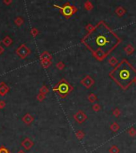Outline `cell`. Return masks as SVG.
<instances>
[{
    "mask_svg": "<svg viewBox=\"0 0 136 153\" xmlns=\"http://www.w3.org/2000/svg\"><path fill=\"white\" fill-rule=\"evenodd\" d=\"M108 63H109L110 64H111V66H112V67H116L117 65L118 64V62L117 59L114 57V56H112V57H111V58L109 59Z\"/></svg>",
    "mask_w": 136,
    "mask_h": 153,
    "instance_id": "cell-13",
    "label": "cell"
},
{
    "mask_svg": "<svg viewBox=\"0 0 136 153\" xmlns=\"http://www.w3.org/2000/svg\"><path fill=\"white\" fill-rule=\"evenodd\" d=\"M124 51L127 55H131L134 52V47L131 44H128L126 47H124Z\"/></svg>",
    "mask_w": 136,
    "mask_h": 153,
    "instance_id": "cell-9",
    "label": "cell"
},
{
    "mask_svg": "<svg viewBox=\"0 0 136 153\" xmlns=\"http://www.w3.org/2000/svg\"><path fill=\"white\" fill-rule=\"evenodd\" d=\"M76 137L77 139H78L79 140H82V139L85 137V133L82 132V131H78L76 132Z\"/></svg>",
    "mask_w": 136,
    "mask_h": 153,
    "instance_id": "cell-18",
    "label": "cell"
},
{
    "mask_svg": "<svg viewBox=\"0 0 136 153\" xmlns=\"http://www.w3.org/2000/svg\"><path fill=\"white\" fill-rule=\"evenodd\" d=\"M113 116H115V117H119V116L121 115V111L119 110L118 108H115V109H114V111H113Z\"/></svg>",
    "mask_w": 136,
    "mask_h": 153,
    "instance_id": "cell-24",
    "label": "cell"
},
{
    "mask_svg": "<svg viewBox=\"0 0 136 153\" xmlns=\"http://www.w3.org/2000/svg\"><path fill=\"white\" fill-rule=\"evenodd\" d=\"M40 92H41L42 94L46 95L47 93L49 92V90H48V88H47V87L46 86H43V87H42V88L40 89Z\"/></svg>",
    "mask_w": 136,
    "mask_h": 153,
    "instance_id": "cell-25",
    "label": "cell"
},
{
    "mask_svg": "<svg viewBox=\"0 0 136 153\" xmlns=\"http://www.w3.org/2000/svg\"><path fill=\"white\" fill-rule=\"evenodd\" d=\"M45 98V95L44 94H39L38 95V100H40V101H41V100H42L43 99H44Z\"/></svg>",
    "mask_w": 136,
    "mask_h": 153,
    "instance_id": "cell-28",
    "label": "cell"
},
{
    "mask_svg": "<svg viewBox=\"0 0 136 153\" xmlns=\"http://www.w3.org/2000/svg\"><path fill=\"white\" fill-rule=\"evenodd\" d=\"M56 67L58 68L59 70H60V71H62V70H63L64 67H65V64L63 63V62H62V61H60V62L57 63V64H56Z\"/></svg>",
    "mask_w": 136,
    "mask_h": 153,
    "instance_id": "cell-21",
    "label": "cell"
},
{
    "mask_svg": "<svg viewBox=\"0 0 136 153\" xmlns=\"http://www.w3.org/2000/svg\"><path fill=\"white\" fill-rule=\"evenodd\" d=\"M38 34V30L36 28H33L31 30V34L33 36H36Z\"/></svg>",
    "mask_w": 136,
    "mask_h": 153,
    "instance_id": "cell-27",
    "label": "cell"
},
{
    "mask_svg": "<svg viewBox=\"0 0 136 153\" xmlns=\"http://www.w3.org/2000/svg\"><path fill=\"white\" fill-rule=\"evenodd\" d=\"M74 87L65 80L62 79L53 88V91L58 94L61 98L64 99L73 91Z\"/></svg>",
    "mask_w": 136,
    "mask_h": 153,
    "instance_id": "cell-3",
    "label": "cell"
},
{
    "mask_svg": "<svg viewBox=\"0 0 136 153\" xmlns=\"http://www.w3.org/2000/svg\"><path fill=\"white\" fill-rule=\"evenodd\" d=\"M80 84L84 86L86 88H90V87L94 85L95 84V80L92 79L90 75H86V77H84L82 80L80 81Z\"/></svg>",
    "mask_w": 136,
    "mask_h": 153,
    "instance_id": "cell-6",
    "label": "cell"
},
{
    "mask_svg": "<svg viewBox=\"0 0 136 153\" xmlns=\"http://www.w3.org/2000/svg\"><path fill=\"white\" fill-rule=\"evenodd\" d=\"M109 76L123 90H126L136 79V69L126 59H122L112 71Z\"/></svg>",
    "mask_w": 136,
    "mask_h": 153,
    "instance_id": "cell-2",
    "label": "cell"
},
{
    "mask_svg": "<svg viewBox=\"0 0 136 153\" xmlns=\"http://www.w3.org/2000/svg\"><path fill=\"white\" fill-rule=\"evenodd\" d=\"M40 59H41V60H51L52 56L48 53L47 51H45L41 55Z\"/></svg>",
    "mask_w": 136,
    "mask_h": 153,
    "instance_id": "cell-12",
    "label": "cell"
},
{
    "mask_svg": "<svg viewBox=\"0 0 136 153\" xmlns=\"http://www.w3.org/2000/svg\"><path fill=\"white\" fill-rule=\"evenodd\" d=\"M42 65L44 68H47L51 66V60H42Z\"/></svg>",
    "mask_w": 136,
    "mask_h": 153,
    "instance_id": "cell-19",
    "label": "cell"
},
{
    "mask_svg": "<svg viewBox=\"0 0 136 153\" xmlns=\"http://www.w3.org/2000/svg\"><path fill=\"white\" fill-rule=\"evenodd\" d=\"M33 120H34V118L30 115H29V114L26 115L24 116V118H23V121L25 122L26 124H30Z\"/></svg>",
    "mask_w": 136,
    "mask_h": 153,
    "instance_id": "cell-15",
    "label": "cell"
},
{
    "mask_svg": "<svg viewBox=\"0 0 136 153\" xmlns=\"http://www.w3.org/2000/svg\"><path fill=\"white\" fill-rule=\"evenodd\" d=\"M11 2H12V0H4V3H5L7 5H9Z\"/></svg>",
    "mask_w": 136,
    "mask_h": 153,
    "instance_id": "cell-30",
    "label": "cell"
},
{
    "mask_svg": "<svg viewBox=\"0 0 136 153\" xmlns=\"http://www.w3.org/2000/svg\"><path fill=\"white\" fill-rule=\"evenodd\" d=\"M134 84H136V79H135V80H134Z\"/></svg>",
    "mask_w": 136,
    "mask_h": 153,
    "instance_id": "cell-32",
    "label": "cell"
},
{
    "mask_svg": "<svg viewBox=\"0 0 136 153\" xmlns=\"http://www.w3.org/2000/svg\"><path fill=\"white\" fill-rule=\"evenodd\" d=\"M128 134L131 137H134L136 135V129L134 128H130L129 130H128Z\"/></svg>",
    "mask_w": 136,
    "mask_h": 153,
    "instance_id": "cell-20",
    "label": "cell"
},
{
    "mask_svg": "<svg viewBox=\"0 0 136 153\" xmlns=\"http://www.w3.org/2000/svg\"><path fill=\"white\" fill-rule=\"evenodd\" d=\"M54 7L59 9L61 13H62V15L67 19L71 18L74 14H75V13L78 11V8L75 6L71 5V3H70L69 2L66 3L62 7H60L59 5H56V4H55Z\"/></svg>",
    "mask_w": 136,
    "mask_h": 153,
    "instance_id": "cell-4",
    "label": "cell"
},
{
    "mask_svg": "<svg viewBox=\"0 0 136 153\" xmlns=\"http://www.w3.org/2000/svg\"><path fill=\"white\" fill-rule=\"evenodd\" d=\"M110 128H111V130L112 131V132H118V131L120 129V127H119V125H118L116 123V122H114V123L111 126H110Z\"/></svg>",
    "mask_w": 136,
    "mask_h": 153,
    "instance_id": "cell-14",
    "label": "cell"
},
{
    "mask_svg": "<svg viewBox=\"0 0 136 153\" xmlns=\"http://www.w3.org/2000/svg\"><path fill=\"white\" fill-rule=\"evenodd\" d=\"M120 150L116 145H112L109 149V152L110 153H119Z\"/></svg>",
    "mask_w": 136,
    "mask_h": 153,
    "instance_id": "cell-17",
    "label": "cell"
},
{
    "mask_svg": "<svg viewBox=\"0 0 136 153\" xmlns=\"http://www.w3.org/2000/svg\"><path fill=\"white\" fill-rule=\"evenodd\" d=\"M95 27V26H93L92 24H87V25L86 26L85 29L87 30V32L90 33V32H91V31H92V30H94Z\"/></svg>",
    "mask_w": 136,
    "mask_h": 153,
    "instance_id": "cell-23",
    "label": "cell"
},
{
    "mask_svg": "<svg viewBox=\"0 0 136 153\" xmlns=\"http://www.w3.org/2000/svg\"><path fill=\"white\" fill-rule=\"evenodd\" d=\"M22 145H23V147L25 148L26 150H29L33 147L34 143L30 140V139H25L23 140V142L22 143Z\"/></svg>",
    "mask_w": 136,
    "mask_h": 153,
    "instance_id": "cell-7",
    "label": "cell"
},
{
    "mask_svg": "<svg viewBox=\"0 0 136 153\" xmlns=\"http://www.w3.org/2000/svg\"><path fill=\"white\" fill-rule=\"evenodd\" d=\"M94 55V57L97 59V60H99V61H103L105 58L107 57V55H105L103 52H102V51H96V52H95L94 54H92Z\"/></svg>",
    "mask_w": 136,
    "mask_h": 153,
    "instance_id": "cell-8",
    "label": "cell"
},
{
    "mask_svg": "<svg viewBox=\"0 0 136 153\" xmlns=\"http://www.w3.org/2000/svg\"><path fill=\"white\" fill-rule=\"evenodd\" d=\"M74 119L78 124H81L87 120V116L86 115V113H84L82 111L80 110L74 115Z\"/></svg>",
    "mask_w": 136,
    "mask_h": 153,
    "instance_id": "cell-5",
    "label": "cell"
},
{
    "mask_svg": "<svg viewBox=\"0 0 136 153\" xmlns=\"http://www.w3.org/2000/svg\"><path fill=\"white\" fill-rule=\"evenodd\" d=\"M92 109H93V111H95V112H98V111H99L100 110H101V107H100V105L99 103H95L93 106H92Z\"/></svg>",
    "mask_w": 136,
    "mask_h": 153,
    "instance_id": "cell-22",
    "label": "cell"
},
{
    "mask_svg": "<svg viewBox=\"0 0 136 153\" xmlns=\"http://www.w3.org/2000/svg\"><path fill=\"white\" fill-rule=\"evenodd\" d=\"M126 11L122 7H118L115 9V13L118 17H122L126 14Z\"/></svg>",
    "mask_w": 136,
    "mask_h": 153,
    "instance_id": "cell-10",
    "label": "cell"
},
{
    "mask_svg": "<svg viewBox=\"0 0 136 153\" xmlns=\"http://www.w3.org/2000/svg\"><path fill=\"white\" fill-rule=\"evenodd\" d=\"M15 24H17L18 26H20L23 23V19H22V18H17L15 20Z\"/></svg>",
    "mask_w": 136,
    "mask_h": 153,
    "instance_id": "cell-26",
    "label": "cell"
},
{
    "mask_svg": "<svg viewBox=\"0 0 136 153\" xmlns=\"http://www.w3.org/2000/svg\"><path fill=\"white\" fill-rule=\"evenodd\" d=\"M121 42V38L103 21L99 22L94 30L87 34L81 40V43L92 54L96 51H102L107 56Z\"/></svg>",
    "mask_w": 136,
    "mask_h": 153,
    "instance_id": "cell-1",
    "label": "cell"
},
{
    "mask_svg": "<svg viewBox=\"0 0 136 153\" xmlns=\"http://www.w3.org/2000/svg\"><path fill=\"white\" fill-rule=\"evenodd\" d=\"M87 99H88V101L90 102V103H95L96 100L98 99V98H97V96H96L95 94L90 93V94L88 95V97H87Z\"/></svg>",
    "mask_w": 136,
    "mask_h": 153,
    "instance_id": "cell-16",
    "label": "cell"
},
{
    "mask_svg": "<svg viewBox=\"0 0 136 153\" xmlns=\"http://www.w3.org/2000/svg\"><path fill=\"white\" fill-rule=\"evenodd\" d=\"M84 7H85V9L86 11H90L93 10V8H94V6H93V4H92V3L90 1H89V0H87V1H86L84 3Z\"/></svg>",
    "mask_w": 136,
    "mask_h": 153,
    "instance_id": "cell-11",
    "label": "cell"
},
{
    "mask_svg": "<svg viewBox=\"0 0 136 153\" xmlns=\"http://www.w3.org/2000/svg\"><path fill=\"white\" fill-rule=\"evenodd\" d=\"M18 153H25V151H23V150H20Z\"/></svg>",
    "mask_w": 136,
    "mask_h": 153,
    "instance_id": "cell-31",
    "label": "cell"
},
{
    "mask_svg": "<svg viewBox=\"0 0 136 153\" xmlns=\"http://www.w3.org/2000/svg\"><path fill=\"white\" fill-rule=\"evenodd\" d=\"M0 153H9V151H8L5 147H2L0 148Z\"/></svg>",
    "mask_w": 136,
    "mask_h": 153,
    "instance_id": "cell-29",
    "label": "cell"
}]
</instances>
